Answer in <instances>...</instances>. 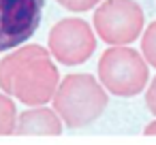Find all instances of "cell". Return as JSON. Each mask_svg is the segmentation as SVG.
Returning a JSON list of instances; mask_svg holds the SVG:
<instances>
[{"label":"cell","instance_id":"cell-1","mask_svg":"<svg viewBox=\"0 0 156 145\" xmlns=\"http://www.w3.org/2000/svg\"><path fill=\"white\" fill-rule=\"evenodd\" d=\"M58 83L60 73L41 45H24L0 62V90L28 107L49 102Z\"/></svg>","mask_w":156,"mask_h":145},{"label":"cell","instance_id":"cell-2","mask_svg":"<svg viewBox=\"0 0 156 145\" xmlns=\"http://www.w3.org/2000/svg\"><path fill=\"white\" fill-rule=\"evenodd\" d=\"M54 109L69 128L90 126L107 109V90L88 73L66 75L56 88Z\"/></svg>","mask_w":156,"mask_h":145},{"label":"cell","instance_id":"cell-3","mask_svg":"<svg viewBox=\"0 0 156 145\" xmlns=\"http://www.w3.org/2000/svg\"><path fill=\"white\" fill-rule=\"evenodd\" d=\"M147 79L150 71L143 54H137L126 45L109 47L98 60V81L113 96H137L147 85Z\"/></svg>","mask_w":156,"mask_h":145},{"label":"cell","instance_id":"cell-4","mask_svg":"<svg viewBox=\"0 0 156 145\" xmlns=\"http://www.w3.org/2000/svg\"><path fill=\"white\" fill-rule=\"evenodd\" d=\"M143 11L135 0H105L96 5L94 30L109 45H128L143 32Z\"/></svg>","mask_w":156,"mask_h":145},{"label":"cell","instance_id":"cell-5","mask_svg":"<svg viewBox=\"0 0 156 145\" xmlns=\"http://www.w3.org/2000/svg\"><path fill=\"white\" fill-rule=\"evenodd\" d=\"M45 0H0V51L17 49L41 26Z\"/></svg>","mask_w":156,"mask_h":145},{"label":"cell","instance_id":"cell-6","mask_svg":"<svg viewBox=\"0 0 156 145\" xmlns=\"http://www.w3.org/2000/svg\"><path fill=\"white\" fill-rule=\"evenodd\" d=\"M96 49L92 28L77 17L60 19L49 30V54L66 66L83 64Z\"/></svg>","mask_w":156,"mask_h":145},{"label":"cell","instance_id":"cell-7","mask_svg":"<svg viewBox=\"0 0 156 145\" xmlns=\"http://www.w3.org/2000/svg\"><path fill=\"white\" fill-rule=\"evenodd\" d=\"M15 134L20 136H58L62 134V119L56 111L39 105L26 109L15 124Z\"/></svg>","mask_w":156,"mask_h":145},{"label":"cell","instance_id":"cell-8","mask_svg":"<svg viewBox=\"0 0 156 145\" xmlns=\"http://www.w3.org/2000/svg\"><path fill=\"white\" fill-rule=\"evenodd\" d=\"M15 124H17L15 102L5 92H0V136L15 134Z\"/></svg>","mask_w":156,"mask_h":145},{"label":"cell","instance_id":"cell-9","mask_svg":"<svg viewBox=\"0 0 156 145\" xmlns=\"http://www.w3.org/2000/svg\"><path fill=\"white\" fill-rule=\"evenodd\" d=\"M141 54H143L145 62L156 68V22H152V24L145 28V32H143V39H141Z\"/></svg>","mask_w":156,"mask_h":145},{"label":"cell","instance_id":"cell-10","mask_svg":"<svg viewBox=\"0 0 156 145\" xmlns=\"http://www.w3.org/2000/svg\"><path fill=\"white\" fill-rule=\"evenodd\" d=\"M56 2L69 11H75V13H83V11H90L94 9L96 5H101L103 0H56Z\"/></svg>","mask_w":156,"mask_h":145},{"label":"cell","instance_id":"cell-11","mask_svg":"<svg viewBox=\"0 0 156 145\" xmlns=\"http://www.w3.org/2000/svg\"><path fill=\"white\" fill-rule=\"evenodd\" d=\"M145 105H147V109L156 115V77H154L152 83L147 85V92H145Z\"/></svg>","mask_w":156,"mask_h":145},{"label":"cell","instance_id":"cell-12","mask_svg":"<svg viewBox=\"0 0 156 145\" xmlns=\"http://www.w3.org/2000/svg\"><path fill=\"white\" fill-rule=\"evenodd\" d=\"M143 132H145L147 136H152V134H156V119H154V122H150V124L145 126V130H143Z\"/></svg>","mask_w":156,"mask_h":145}]
</instances>
